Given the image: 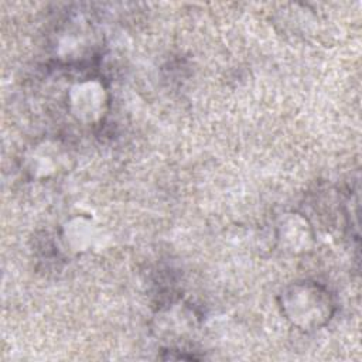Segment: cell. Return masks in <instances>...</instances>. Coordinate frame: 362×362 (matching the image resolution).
Here are the masks:
<instances>
[{
	"instance_id": "1",
	"label": "cell",
	"mask_w": 362,
	"mask_h": 362,
	"mask_svg": "<svg viewBox=\"0 0 362 362\" xmlns=\"http://www.w3.org/2000/svg\"><path fill=\"white\" fill-rule=\"evenodd\" d=\"M277 304L284 320L303 332L325 327L335 313V300L327 286L315 280H296L284 286Z\"/></svg>"
},
{
	"instance_id": "2",
	"label": "cell",
	"mask_w": 362,
	"mask_h": 362,
	"mask_svg": "<svg viewBox=\"0 0 362 362\" xmlns=\"http://www.w3.org/2000/svg\"><path fill=\"white\" fill-rule=\"evenodd\" d=\"M65 103L69 116L76 123L93 126L107 116L110 93L99 78H83L68 88Z\"/></svg>"
},
{
	"instance_id": "3",
	"label": "cell",
	"mask_w": 362,
	"mask_h": 362,
	"mask_svg": "<svg viewBox=\"0 0 362 362\" xmlns=\"http://www.w3.org/2000/svg\"><path fill=\"white\" fill-rule=\"evenodd\" d=\"M274 240L277 247L293 256L310 253L315 246V230L310 219L298 211L280 212L274 219Z\"/></svg>"
},
{
	"instance_id": "4",
	"label": "cell",
	"mask_w": 362,
	"mask_h": 362,
	"mask_svg": "<svg viewBox=\"0 0 362 362\" xmlns=\"http://www.w3.org/2000/svg\"><path fill=\"white\" fill-rule=\"evenodd\" d=\"M68 158V151L59 141L45 139L27 148L23 167L30 178L44 181L61 174L66 168Z\"/></svg>"
},
{
	"instance_id": "5",
	"label": "cell",
	"mask_w": 362,
	"mask_h": 362,
	"mask_svg": "<svg viewBox=\"0 0 362 362\" xmlns=\"http://www.w3.org/2000/svg\"><path fill=\"white\" fill-rule=\"evenodd\" d=\"M100 240V228L98 222L86 215L76 214L69 216L59 229V242L69 255H85L90 252Z\"/></svg>"
},
{
	"instance_id": "6",
	"label": "cell",
	"mask_w": 362,
	"mask_h": 362,
	"mask_svg": "<svg viewBox=\"0 0 362 362\" xmlns=\"http://www.w3.org/2000/svg\"><path fill=\"white\" fill-rule=\"evenodd\" d=\"M194 327V311L181 303H175L165 310H161L154 317L153 329L157 332V335L164 338H180L191 332Z\"/></svg>"
}]
</instances>
